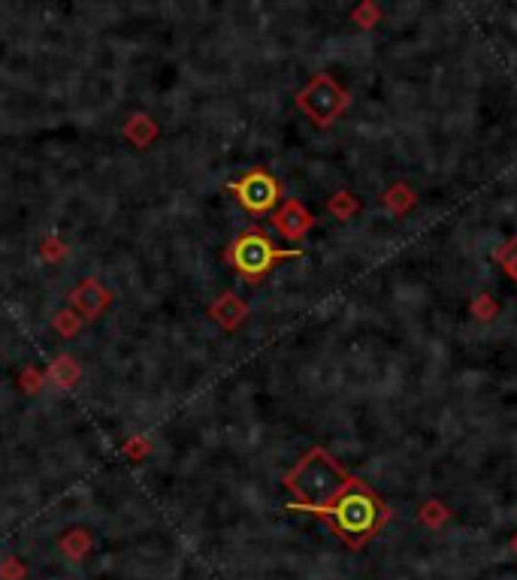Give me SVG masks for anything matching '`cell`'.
Listing matches in <instances>:
<instances>
[{
	"mask_svg": "<svg viewBox=\"0 0 517 580\" xmlns=\"http://www.w3.org/2000/svg\"><path fill=\"white\" fill-rule=\"evenodd\" d=\"M497 258L502 263V269H505V273L517 282V239H512V242H508L505 248H499Z\"/></svg>",
	"mask_w": 517,
	"mask_h": 580,
	"instance_id": "cell-17",
	"label": "cell"
},
{
	"mask_svg": "<svg viewBox=\"0 0 517 580\" xmlns=\"http://www.w3.org/2000/svg\"><path fill=\"white\" fill-rule=\"evenodd\" d=\"M288 258H303V251H299V248H275L273 239L258 227L243 230L234 239V245L227 248V263L251 284H258L260 278L269 275V269H273L275 263L288 260Z\"/></svg>",
	"mask_w": 517,
	"mask_h": 580,
	"instance_id": "cell-3",
	"label": "cell"
},
{
	"mask_svg": "<svg viewBox=\"0 0 517 580\" xmlns=\"http://www.w3.org/2000/svg\"><path fill=\"white\" fill-rule=\"evenodd\" d=\"M64 254H67V248H64V242H61L58 236H46V239H43V248H40V258H43V260L61 263Z\"/></svg>",
	"mask_w": 517,
	"mask_h": 580,
	"instance_id": "cell-16",
	"label": "cell"
},
{
	"mask_svg": "<svg viewBox=\"0 0 517 580\" xmlns=\"http://www.w3.org/2000/svg\"><path fill=\"white\" fill-rule=\"evenodd\" d=\"M122 450H124V454L131 457V459H142V457L148 454V441L142 439V435H137V439L124 441V448H122Z\"/></svg>",
	"mask_w": 517,
	"mask_h": 580,
	"instance_id": "cell-21",
	"label": "cell"
},
{
	"mask_svg": "<svg viewBox=\"0 0 517 580\" xmlns=\"http://www.w3.org/2000/svg\"><path fill=\"white\" fill-rule=\"evenodd\" d=\"M354 481V474L345 472L324 448L306 450L303 459L284 474V489L290 493L288 511L314 514V511L333 505Z\"/></svg>",
	"mask_w": 517,
	"mask_h": 580,
	"instance_id": "cell-1",
	"label": "cell"
},
{
	"mask_svg": "<svg viewBox=\"0 0 517 580\" xmlns=\"http://www.w3.org/2000/svg\"><path fill=\"white\" fill-rule=\"evenodd\" d=\"M0 580H25V565H21L19 556H6L0 562Z\"/></svg>",
	"mask_w": 517,
	"mask_h": 580,
	"instance_id": "cell-18",
	"label": "cell"
},
{
	"mask_svg": "<svg viewBox=\"0 0 517 580\" xmlns=\"http://www.w3.org/2000/svg\"><path fill=\"white\" fill-rule=\"evenodd\" d=\"M378 16H381V12H378L376 4H363V6H357V10H354V21L361 28H372L378 21Z\"/></svg>",
	"mask_w": 517,
	"mask_h": 580,
	"instance_id": "cell-20",
	"label": "cell"
},
{
	"mask_svg": "<svg viewBox=\"0 0 517 580\" xmlns=\"http://www.w3.org/2000/svg\"><path fill=\"white\" fill-rule=\"evenodd\" d=\"M209 314H212V321L219 323V327L236 330L239 323L245 321V314H249V306H245L236 293H221V297L209 306Z\"/></svg>",
	"mask_w": 517,
	"mask_h": 580,
	"instance_id": "cell-8",
	"label": "cell"
},
{
	"mask_svg": "<svg viewBox=\"0 0 517 580\" xmlns=\"http://www.w3.org/2000/svg\"><path fill=\"white\" fill-rule=\"evenodd\" d=\"M122 137L131 139L137 148H148L157 137V124L152 122V115H146V112H133V115L127 118V124L122 127Z\"/></svg>",
	"mask_w": 517,
	"mask_h": 580,
	"instance_id": "cell-9",
	"label": "cell"
},
{
	"mask_svg": "<svg viewBox=\"0 0 517 580\" xmlns=\"http://www.w3.org/2000/svg\"><path fill=\"white\" fill-rule=\"evenodd\" d=\"M230 191H234L239 206L251 215L275 212V206H279V200H282V185L275 182L264 167L249 170L243 179H236V182L230 185Z\"/></svg>",
	"mask_w": 517,
	"mask_h": 580,
	"instance_id": "cell-5",
	"label": "cell"
},
{
	"mask_svg": "<svg viewBox=\"0 0 517 580\" xmlns=\"http://www.w3.org/2000/svg\"><path fill=\"white\" fill-rule=\"evenodd\" d=\"M91 544H94V538L85 529H70L61 538V553L67 556V560L79 562V560H85V556H88Z\"/></svg>",
	"mask_w": 517,
	"mask_h": 580,
	"instance_id": "cell-11",
	"label": "cell"
},
{
	"mask_svg": "<svg viewBox=\"0 0 517 580\" xmlns=\"http://www.w3.org/2000/svg\"><path fill=\"white\" fill-rule=\"evenodd\" d=\"M314 514L324 517L330 529L339 535L351 550H361L366 541L376 538L385 529V523L391 520V508L376 489L357 478L333 505L314 511Z\"/></svg>",
	"mask_w": 517,
	"mask_h": 580,
	"instance_id": "cell-2",
	"label": "cell"
},
{
	"mask_svg": "<svg viewBox=\"0 0 517 580\" xmlns=\"http://www.w3.org/2000/svg\"><path fill=\"white\" fill-rule=\"evenodd\" d=\"M297 107L318 127H330L348 107V94H345V88L333 76L318 73L309 85L297 91Z\"/></svg>",
	"mask_w": 517,
	"mask_h": 580,
	"instance_id": "cell-4",
	"label": "cell"
},
{
	"mask_svg": "<svg viewBox=\"0 0 517 580\" xmlns=\"http://www.w3.org/2000/svg\"><path fill=\"white\" fill-rule=\"evenodd\" d=\"M327 209H330V215H333V218H339V221H348V218L354 215L357 209H361V203L351 197L348 191H336L333 197H330Z\"/></svg>",
	"mask_w": 517,
	"mask_h": 580,
	"instance_id": "cell-13",
	"label": "cell"
},
{
	"mask_svg": "<svg viewBox=\"0 0 517 580\" xmlns=\"http://www.w3.org/2000/svg\"><path fill=\"white\" fill-rule=\"evenodd\" d=\"M43 387V375L36 372V369H28L25 375H21V390H28V393H40Z\"/></svg>",
	"mask_w": 517,
	"mask_h": 580,
	"instance_id": "cell-22",
	"label": "cell"
},
{
	"mask_svg": "<svg viewBox=\"0 0 517 580\" xmlns=\"http://www.w3.org/2000/svg\"><path fill=\"white\" fill-rule=\"evenodd\" d=\"M109 303H112V293L97 278H85L70 293V306L82 321H97L109 308Z\"/></svg>",
	"mask_w": 517,
	"mask_h": 580,
	"instance_id": "cell-6",
	"label": "cell"
},
{
	"mask_svg": "<svg viewBox=\"0 0 517 580\" xmlns=\"http://www.w3.org/2000/svg\"><path fill=\"white\" fill-rule=\"evenodd\" d=\"M411 206H415V194H411V187L406 182H394L391 187H387V194H385V209H387V212L406 215Z\"/></svg>",
	"mask_w": 517,
	"mask_h": 580,
	"instance_id": "cell-12",
	"label": "cell"
},
{
	"mask_svg": "<svg viewBox=\"0 0 517 580\" xmlns=\"http://www.w3.org/2000/svg\"><path fill=\"white\" fill-rule=\"evenodd\" d=\"M52 327H55L64 338H73V336L79 333L82 318H79L76 312H73V308H64V312H58V314H55V321H52Z\"/></svg>",
	"mask_w": 517,
	"mask_h": 580,
	"instance_id": "cell-15",
	"label": "cell"
},
{
	"mask_svg": "<svg viewBox=\"0 0 517 580\" xmlns=\"http://www.w3.org/2000/svg\"><path fill=\"white\" fill-rule=\"evenodd\" d=\"M512 553L517 556V532H514V538H512Z\"/></svg>",
	"mask_w": 517,
	"mask_h": 580,
	"instance_id": "cell-23",
	"label": "cell"
},
{
	"mask_svg": "<svg viewBox=\"0 0 517 580\" xmlns=\"http://www.w3.org/2000/svg\"><path fill=\"white\" fill-rule=\"evenodd\" d=\"M472 314H475L478 321H490L493 314H497V303H493L487 293H481L478 299H472Z\"/></svg>",
	"mask_w": 517,
	"mask_h": 580,
	"instance_id": "cell-19",
	"label": "cell"
},
{
	"mask_svg": "<svg viewBox=\"0 0 517 580\" xmlns=\"http://www.w3.org/2000/svg\"><path fill=\"white\" fill-rule=\"evenodd\" d=\"M312 224H314L312 212L299 200H284L282 206L273 212V227L279 230L284 239H290V242L303 239L306 233L312 230Z\"/></svg>",
	"mask_w": 517,
	"mask_h": 580,
	"instance_id": "cell-7",
	"label": "cell"
},
{
	"mask_svg": "<svg viewBox=\"0 0 517 580\" xmlns=\"http://www.w3.org/2000/svg\"><path fill=\"white\" fill-rule=\"evenodd\" d=\"M448 517H451V511H448L445 505H441L439 499L424 502V505H421V511H418V520H421V523L430 526V529H439V526L445 523Z\"/></svg>",
	"mask_w": 517,
	"mask_h": 580,
	"instance_id": "cell-14",
	"label": "cell"
},
{
	"mask_svg": "<svg viewBox=\"0 0 517 580\" xmlns=\"http://www.w3.org/2000/svg\"><path fill=\"white\" fill-rule=\"evenodd\" d=\"M79 375H82V369H79L76 360L67 357V354H61V357H58L55 363L49 366L46 378H49V384H55L58 390H70L73 384L79 381Z\"/></svg>",
	"mask_w": 517,
	"mask_h": 580,
	"instance_id": "cell-10",
	"label": "cell"
}]
</instances>
